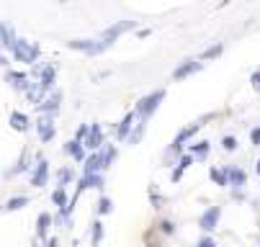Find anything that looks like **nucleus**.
Here are the masks:
<instances>
[{"label":"nucleus","instance_id":"2f4dec72","mask_svg":"<svg viewBox=\"0 0 260 247\" xmlns=\"http://www.w3.org/2000/svg\"><path fill=\"white\" fill-rule=\"evenodd\" d=\"M221 147H224L227 152H235L237 150V139L235 136H224V139H221Z\"/></svg>","mask_w":260,"mask_h":247},{"label":"nucleus","instance_id":"bb28decb","mask_svg":"<svg viewBox=\"0 0 260 247\" xmlns=\"http://www.w3.org/2000/svg\"><path fill=\"white\" fill-rule=\"evenodd\" d=\"M101 239H103V224H101V222H93V229H90V242H93V247L101 244Z\"/></svg>","mask_w":260,"mask_h":247},{"label":"nucleus","instance_id":"423d86ee","mask_svg":"<svg viewBox=\"0 0 260 247\" xmlns=\"http://www.w3.org/2000/svg\"><path fill=\"white\" fill-rule=\"evenodd\" d=\"M83 147L90 150V152H95V150L103 147V129H101L98 124L88 126V131H85V136H83Z\"/></svg>","mask_w":260,"mask_h":247},{"label":"nucleus","instance_id":"b1692460","mask_svg":"<svg viewBox=\"0 0 260 247\" xmlns=\"http://www.w3.org/2000/svg\"><path fill=\"white\" fill-rule=\"evenodd\" d=\"M209 178H211L216 186H221V188L230 186V183H227V170H216V167H214V170L209 172Z\"/></svg>","mask_w":260,"mask_h":247},{"label":"nucleus","instance_id":"7c9ffc66","mask_svg":"<svg viewBox=\"0 0 260 247\" xmlns=\"http://www.w3.org/2000/svg\"><path fill=\"white\" fill-rule=\"evenodd\" d=\"M221 54V44H214V47H209L204 54H201V59H214V57H219Z\"/></svg>","mask_w":260,"mask_h":247},{"label":"nucleus","instance_id":"cd10ccee","mask_svg":"<svg viewBox=\"0 0 260 247\" xmlns=\"http://www.w3.org/2000/svg\"><path fill=\"white\" fill-rule=\"evenodd\" d=\"M95 208H98V214H101V217H106V214H111V211H114V201L103 196V198L98 201V206H95Z\"/></svg>","mask_w":260,"mask_h":247},{"label":"nucleus","instance_id":"f257e3e1","mask_svg":"<svg viewBox=\"0 0 260 247\" xmlns=\"http://www.w3.org/2000/svg\"><path fill=\"white\" fill-rule=\"evenodd\" d=\"M11 54H13V59L21 62V64H34V62H39V54H42V52H39V47H36V44H31V42H26V39H16Z\"/></svg>","mask_w":260,"mask_h":247},{"label":"nucleus","instance_id":"2eb2a0df","mask_svg":"<svg viewBox=\"0 0 260 247\" xmlns=\"http://www.w3.org/2000/svg\"><path fill=\"white\" fill-rule=\"evenodd\" d=\"M13 44H16V33H13V28L8 26V23H0V49H13Z\"/></svg>","mask_w":260,"mask_h":247},{"label":"nucleus","instance_id":"4be33fe9","mask_svg":"<svg viewBox=\"0 0 260 247\" xmlns=\"http://www.w3.org/2000/svg\"><path fill=\"white\" fill-rule=\"evenodd\" d=\"M49 224H52V217H49V214H39V222H36V234H39L42 239H47Z\"/></svg>","mask_w":260,"mask_h":247},{"label":"nucleus","instance_id":"c9c22d12","mask_svg":"<svg viewBox=\"0 0 260 247\" xmlns=\"http://www.w3.org/2000/svg\"><path fill=\"white\" fill-rule=\"evenodd\" d=\"M85 131H88V124H83V126L78 129V136H75V139H80V142H83V136H85Z\"/></svg>","mask_w":260,"mask_h":247},{"label":"nucleus","instance_id":"4468645a","mask_svg":"<svg viewBox=\"0 0 260 247\" xmlns=\"http://www.w3.org/2000/svg\"><path fill=\"white\" fill-rule=\"evenodd\" d=\"M199 129H201V124H191V126L180 129V134L175 136V142H173V147H170V150H175V152H178V150L183 147V142H188V139H191V136H193Z\"/></svg>","mask_w":260,"mask_h":247},{"label":"nucleus","instance_id":"aec40b11","mask_svg":"<svg viewBox=\"0 0 260 247\" xmlns=\"http://www.w3.org/2000/svg\"><path fill=\"white\" fill-rule=\"evenodd\" d=\"M227 183H230V186H237V188L245 186V172H242L240 167H230V170H227Z\"/></svg>","mask_w":260,"mask_h":247},{"label":"nucleus","instance_id":"4c0bfd02","mask_svg":"<svg viewBox=\"0 0 260 247\" xmlns=\"http://www.w3.org/2000/svg\"><path fill=\"white\" fill-rule=\"evenodd\" d=\"M257 175H260V162H257Z\"/></svg>","mask_w":260,"mask_h":247},{"label":"nucleus","instance_id":"a211bd4d","mask_svg":"<svg viewBox=\"0 0 260 247\" xmlns=\"http://www.w3.org/2000/svg\"><path fill=\"white\" fill-rule=\"evenodd\" d=\"M6 80L16 88V90H26L28 85H31V80H28V75H23V73H13V69H11V73L6 75Z\"/></svg>","mask_w":260,"mask_h":247},{"label":"nucleus","instance_id":"f3484780","mask_svg":"<svg viewBox=\"0 0 260 247\" xmlns=\"http://www.w3.org/2000/svg\"><path fill=\"white\" fill-rule=\"evenodd\" d=\"M64 152L72 155V160H78V162L85 160V150H83V142H80V139H70V142L64 145Z\"/></svg>","mask_w":260,"mask_h":247},{"label":"nucleus","instance_id":"5701e85b","mask_svg":"<svg viewBox=\"0 0 260 247\" xmlns=\"http://www.w3.org/2000/svg\"><path fill=\"white\" fill-rule=\"evenodd\" d=\"M23 206H28V198H26V196H16V198H8L3 208H6V211H21Z\"/></svg>","mask_w":260,"mask_h":247},{"label":"nucleus","instance_id":"f704fd0d","mask_svg":"<svg viewBox=\"0 0 260 247\" xmlns=\"http://www.w3.org/2000/svg\"><path fill=\"white\" fill-rule=\"evenodd\" d=\"M250 139H252V145H260V126H257V129H252Z\"/></svg>","mask_w":260,"mask_h":247},{"label":"nucleus","instance_id":"0eeeda50","mask_svg":"<svg viewBox=\"0 0 260 247\" xmlns=\"http://www.w3.org/2000/svg\"><path fill=\"white\" fill-rule=\"evenodd\" d=\"M59 103H62V93L59 90H54V93L47 90V95L36 103V111H39V114H54L59 109Z\"/></svg>","mask_w":260,"mask_h":247},{"label":"nucleus","instance_id":"393cba45","mask_svg":"<svg viewBox=\"0 0 260 247\" xmlns=\"http://www.w3.org/2000/svg\"><path fill=\"white\" fill-rule=\"evenodd\" d=\"M101 155H103V165H106V170H108L111 165H114V160H116L119 150H116V147H106V150H103Z\"/></svg>","mask_w":260,"mask_h":247},{"label":"nucleus","instance_id":"e433bc0d","mask_svg":"<svg viewBox=\"0 0 260 247\" xmlns=\"http://www.w3.org/2000/svg\"><path fill=\"white\" fill-rule=\"evenodd\" d=\"M162 232H168V234H173V232H175V227H173L170 222H162Z\"/></svg>","mask_w":260,"mask_h":247},{"label":"nucleus","instance_id":"39448f33","mask_svg":"<svg viewBox=\"0 0 260 247\" xmlns=\"http://www.w3.org/2000/svg\"><path fill=\"white\" fill-rule=\"evenodd\" d=\"M36 131H39V139L47 145V142H52L54 139V134H57V129H54V121H52V114H42L39 119H36Z\"/></svg>","mask_w":260,"mask_h":247},{"label":"nucleus","instance_id":"9d476101","mask_svg":"<svg viewBox=\"0 0 260 247\" xmlns=\"http://www.w3.org/2000/svg\"><path fill=\"white\" fill-rule=\"evenodd\" d=\"M199 69H201V62H196V59H185L180 67H175V69H173V80H185L188 75L199 73Z\"/></svg>","mask_w":260,"mask_h":247},{"label":"nucleus","instance_id":"7ed1b4c3","mask_svg":"<svg viewBox=\"0 0 260 247\" xmlns=\"http://www.w3.org/2000/svg\"><path fill=\"white\" fill-rule=\"evenodd\" d=\"M165 100V90H155V93H150V95H144L139 103H137V114L139 116H144V119H150L157 109H160V103Z\"/></svg>","mask_w":260,"mask_h":247},{"label":"nucleus","instance_id":"f8f14e48","mask_svg":"<svg viewBox=\"0 0 260 247\" xmlns=\"http://www.w3.org/2000/svg\"><path fill=\"white\" fill-rule=\"evenodd\" d=\"M103 170H106V165H103V155H101L98 150H95L90 157L83 160V172H85V175H88V172H103Z\"/></svg>","mask_w":260,"mask_h":247},{"label":"nucleus","instance_id":"c85d7f7f","mask_svg":"<svg viewBox=\"0 0 260 247\" xmlns=\"http://www.w3.org/2000/svg\"><path fill=\"white\" fill-rule=\"evenodd\" d=\"M70 181H72V170H70V167H62V170L57 172V183H59V188L70 186Z\"/></svg>","mask_w":260,"mask_h":247},{"label":"nucleus","instance_id":"ddd939ff","mask_svg":"<svg viewBox=\"0 0 260 247\" xmlns=\"http://www.w3.org/2000/svg\"><path fill=\"white\" fill-rule=\"evenodd\" d=\"M8 124H11V129H16V131H21V134L31 129V119H28L26 114H21V111H11Z\"/></svg>","mask_w":260,"mask_h":247},{"label":"nucleus","instance_id":"c756f323","mask_svg":"<svg viewBox=\"0 0 260 247\" xmlns=\"http://www.w3.org/2000/svg\"><path fill=\"white\" fill-rule=\"evenodd\" d=\"M52 201H54V206H57V208H62V206H67V203H70V201H67L64 188H57V191L52 193Z\"/></svg>","mask_w":260,"mask_h":247},{"label":"nucleus","instance_id":"20e7f679","mask_svg":"<svg viewBox=\"0 0 260 247\" xmlns=\"http://www.w3.org/2000/svg\"><path fill=\"white\" fill-rule=\"evenodd\" d=\"M134 28H137V21H116L114 26H108V28L103 31L101 39H106V42L114 44L119 37H124V33H129V31H134Z\"/></svg>","mask_w":260,"mask_h":247},{"label":"nucleus","instance_id":"1a4fd4ad","mask_svg":"<svg viewBox=\"0 0 260 247\" xmlns=\"http://www.w3.org/2000/svg\"><path fill=\"white\" fill-rule=\"evenodd\" d=\"M219 217H221V208L219 206H209L204 214H201V219H199V227L204 232H214L216 224H219Z\"/></svg>","mask_w":260,"mask_h":247},{"label":"nucleus","instance_id":"412c9836","mask_svg":"<svg viewBox=\"0 0 260 247\" xmlns=\"http://www.w3.org/2000/svg\"><path fill=\"white\" fill-rule=\"evenodd\" d=\"M191 162H193V155H183V157H180L178 170H173V183H178V181L183 178V170H185V167H191Z\"/></svg>","mask_w":260,"mask_h":247},{"label":"nucleus","instance_id":"6e6552de","mask_svg":"<svg viewBox=\"0 0 260 247\" xmlns=\"http://www.w3.org/2000/svg\"><path fill=\"white\" fill-rule=\"evenodd\" d=\"M47 181H49V162L39 155V165H36L34 172H31V186L34 188H44Z\"/></svg>","mask_w":260,"mask_h":247},{"label":"nucleus","instance_id":"dca6fc26","mask_svg":"<svg viewBox=\"0 0 260 247\" xmlns=\"http://www.w3.org/2000/svg\"><path fill=\"white\" fill-rule=\"evenodd\" d=\"M23 93H26L28 103H34V105H36V103H39V100H42V98L47 95V88H44V85H42L39 80H36V83H31V85H28V88H26Z\"/></svg>","mask_w":260,"mask_h":247},{"label":"nucleus","instance_id":"9b49d317","mask_svg":"<svg viewBox=\"0 0 260 247\" xmlns=\"http://www.w3.org/2000/svg\"><path fill=\"white\" fill-rule=\"evenodd\" d=\"M36 75H39V83H42L47 90H52V85H54V80H57V67H52V64H39V67H36Z\"/></svg>","mask_w":260,"mask_h":247},{"label":"nucleus","instance_id":"72a5a7b5","mask_svg":"<svg viewBox=\"0 0 260 247\" xmlns=\"http://www.w3.org/2000/svg\"><path fill=\"white\" fill-rule=\"evenodd\" d=\"M250 83H252V88L260 93V73H252V78H250Z\"/></svg>","mask_w":260,"mask_h":247},{"label":"nucleus","instance_id":"f03ea898","mask_svg":"<svg viewBox=\"0 0 260 247\" xmlns=\"http://www.w3.org/2000/svg\"><path fill=\"white\" fill-rule=\"evenodd\" d=\"M67 47L75 52H83L88 57H95V54H103L111 47V42H106V39H70Z\"/></svg>","mask_w":260,"mask_h":247},{"label":"nucleus","instance_id":"6ab92c4d","mask_svg":"<svg viewBox=\"0 0 260 247\" xmlns=\"http://www.w3.org/2000/svg\"><path fill=\"white\" fill-rule=\"evenodd\" d=\"M134 121H137V114H126V116L121 119V124L116 126V136H119V139H126V134H129L132 126H134Z\"/></svg>","mask_w":260,"mask_h":247},{"label":"nucleus","instance_id":"a878e982","mask_svg":"<svg viewBox=\"0 0 260 247\" xmlns=\"http://www.w3.org/2000/svg\"><path fill=\"white\" fill-rule=\"evenodd\" d=\"M191 155H193L196 160H204V157L209 155V142H199V145H193V147H191Z\"/></svg>","mask_w":260,"mask_h":247},{"label":"nucleus","instance_id":"473e14b6","mask_svg":"<svg viewBox=\"0 0 260 247\" xmlns=\"http://www.w3.org/2000/svg\"><path fill=\"white\" fill-rule=\"evenodd\" d=\"M196 247H216V242H214V239H211V237H201V239H199V244H196Z\"/></svg>","mask_w":260,"mask_h":247}]
</instances>
